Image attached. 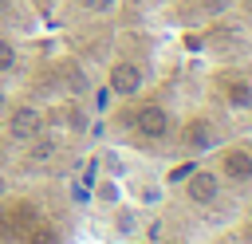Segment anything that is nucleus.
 <instances>
[{
	"instance_id": "7",
	"label": "nucleus",
	"mask_w": 252,
	"mask_h": 244,
	"mask_svg": "<svg viewBox=\"0 0 252 244\" xmlns=\"http://www.w3.org/2000/svg\"><path fill=\"white\" fill-rule=\"evenodd\" d=\"M87 189H91L94 205H102V209H114V205H122V201H126V189H122V181H118V177H110V173H106V177H94Z\"/></svg>"
},
{
	"instance_id": "4",
	"label": "nucleus",
	"mask_w": 252,
	"mask_h": 244,
	"mask_svg": "<svg viewBox=\"0 0 252 244\" xmlns=\"http://www.w3.org/2000/svg\"><path fill=\"white\" fill-rule=\"evenodd\" d=\"M213 146H217V130H213V122L201 118V114L185 118V126H181V150L193 153V157H201V153H209Z\"/></svg>"
},
{
	"instance_id": "21",
	"label": "nucleus",
	"mask_w": 252,
	"mask_h": 244,
	"mask_svg": "<svg viewBox=\"0 0 252 244\" xmlns=\"http://www.w3.org/2000/svg\"><path fill=\"white\" fill-rule=\"evenodd\" d=\"M217 244H240V240H236V236H224V240H217Z\"/></svg>"
},
{
	"instance_id": "20",
	"label": "nucleus",
	"mask_w": 252,
	"mask_h": 244,
	"mask_svg": "<svg viewBox=\"0 0 252 244\" xmlns=\"http://www.w3.org/2000/svg\"><path fill=\"white\" fill-rule=\"evenodd\" d=\"M232 4H240V8H244V12L252 16V0H232Z\"/></svg>"
},
{
	"instance_id": "2",
	"label": "nucleus",
	"mask_w": 252,
	"mask_h": 244,
	"mask_svg": "<svg viewBox=\"0 0 252 244\" xmlns=\"http://www.w3.org/2000/svg\"><path fill=\"white\" fill-rule=\"evenodd\" d=\"M106 83H110V94H118V98H134V94L146 87V71H142L134 59H114L110 71H106Z\"/></svg>"
},
{
	"instance_id": "13",
	"label": "nucleus",
	"mask_w": 252,
	"mask_h": 244,
	"mask_svg": "<svg viewBox=\"0 0 252 244\" xmlns=\"http://www.w3.org/2000/svg\"><path fill=\"white\" fill-rule=\"evenodd\" d=\"M24 244H59V228L51 220H32L24 232Z\"/></svg>"
},
{
	"instance_id": "5",
	"label": "nucleus",
	"mask_w": 252,
	"mask_h": 244,
	"mask_svg": "<svg viewBox=\"0 0 252 244\" xmlns=\"http://www.w3.org/2000/svg\"><path fill=\"white\" fill-rule=\"evenodd\" d=\"M181 189H185V201H189V205H201V209H205V205H213V201L220 197V173H217V169H197V173L185 177Z\"/></svg>"
},
{
	"instance_id": "6",
	"label": "nucleus",
	"mask_w": 252,
	"mask_h": 244,
	"mask_svg": "<svg viewBox=\"0 0 252 244\" xmlns=\"http://www.w3.org/2000/svg\"><path fill=\"white\" fill-rule=\"evenodd\" d=\"M220 177L232 185H248L252 181V150L248 146H224L220 150Z\"/></svg>"
},
{
	"instance_id": "18",
	"label": "nucleus",
	"mask_w": 252,
	"mask_h": 244,
	"mask_svg": "<svg viewBox=\"0 0 252 244\" xmlns=\"http://www.w3.org/2000/svg\"><path fill=\"white\" fill-rule=\"evenodd\" d=\"M102 161H106V169H110V177H122V161L114 157V150H106V157H102Z\"/></svg>"
},
{
	"instance_id": "22",
	"label": "nucleus",
	"mask_w": 252,
	"mask_h": 244,
	"mask_svg": "<svg viewBox=\"0 0 252 244\" xmlns=\"http://www.w3.org/2000/svg\"><path fill=\"white\" fill-rule=\"evenodd\" d=\"M8 8H12V0H0V16H4V12H8Z\"/></svg>"
},
{
	"instance_id": "8",
	"label": "nucleus",
	"mask_w": 252,
	"mask_h": 244,
	"mask_svg": "<svg viewBox=\"0 0 252 244\" xmlns=\"http://www.w3.org/2000/svg\"><path fill=\"white\" fill-rule=\"evenodd\" d=\"M138 228H142V213H138L134 205H114L110 232H114L118 240H134V236H138Z\"/></svg>"
},
{
	"instance_id": "23",
	"label": "nucleus",
	"mask_w": 252,
	"mask_h": 244,
	"mask_svg": "<svg viewBox=\"0 0 252 244\" xmlns=\"http://www.w3.org/2000/svg\"><path fill=\"white\" fill-rule=\"evenodd\" d=\"M244 236H248V244H252V224H248V228H244Z\"/></svg>"
},
{
	"instance_id": "10",
	"label": "nucleus",
	"mask_w": 252,
	"mask_h": 244,
	"mask_svg": "<svg viewBox=\"0 0 252 244\" xmlns=\"http://www.w3.org/2000/svg\"><path fill=\"white\" fill-rule=\"evenodd\" d=\"M59 87H63V91H71V94L79 98V94H87V91H91V79H87V71H83L75 59H63V63H59Z\"/></svg>"
},
{
	"instance_id": "16",
	"label": "nucleus",
	"mask_w": 252,
	"mask_h": 244,
	"mask_svg": "<svg viewBox=\"0 0 252 244\" xmlns=\"http://www.w3.org/2000/svg\"><path fill=\"white\" fill-rule=\"evenodd\" d=\"M114 4L118 0H79V8L91 12V16H106V12H114Z\"/></svg>"
},
{
	"instance_id": "19",
	"label": "nucleus",
	"mask_w": 252,
	"mask_h": 244,
	"mask_svg": "<svg viewBox=\"0 0 252 244\" xmlns=\"http://www.w3.org/2000/svg\"><path fill=\"white\" fill-rule=\"evenodd\" d=\"M8 106V87H4V79H0V110Z\"/></svg>"
},
{
	"instance_id": "3",
	"label": "nucleus",
	"mask_w": 252,
	"mask_h": 244,
	"mask_svg": "<svg viewBox=\"0 0 252 244\" xmlns=\"http://www.w3.org/2000/svg\"><path fill=\"white\" fill-rule=\"evenodd\" d=\"M43 130H47V122H43V110H39V106L24 102V106H12V110H8V138L32 142V138L43 134Z\"/></svg>"
},
{
	"instance_id": "15",
	"label": "nucleus",
	"mask_w": 252,
	"mask_h": 244,
	"mask_svg": "<svg viewBox=\"0 0 252 244\" xmlns=\"http://www.w3.org/2000/svg\"><path fill=\"white\" fill-rule=\"evenodd\" d=\"M16 63H20V51H16V43L0 35V75H8V71H16Z\"/></svg>"
},
{
	"instance_id": "14",
	"label": "nucleus",
	"mask_w": 252,
	"mask_h": 244,
	"mask_svg": "<svg viewBox=\"0 0 252 244\" xmlns=\"http://www.w3.org/2000/svg\"><path fill=\"white\" fill-rule=\"evenodd\" d=\"M134 193H138V201H142V205H158V201H161V185H158L154 177L134 181Z\"/></svg>"
},
{
	"instance_id": "17",
	"label": "nucleus",
	"mask_w": 252,
	"mask_h": 244,
	"mask_svg": "<svg viewBox=\"0 0 252 244\" xmlns=\"http://www.w3.org/2000/svg\"><path fill=\"white\" fill-rule=\"evenodd\" d=\"M197 4H201L205 16H224V12L232 8V0H197Z\"/></svg>"
},
{
	"instance_id": "12",
	"label": "nucleus",
	"mask_w": 252,
	"mask_h": 244,
	"mask_svg": "<svg viewBox=\"0 0 252 244\" xmlns=\"http://www.w3.org/2000/svg\"><path fill=\"white\" fill-rule=\"evenodd\" d=\"M59 118H63V130H71V134H87V110L75 102V98H67L63 106H59Z\"/></svg>"
},
{
	"instance_id": "9",
	"label": "nucleus",
	"mask_w": 252,
	"mask_h": 244,
	"mask_svg": "<svg viewBox=\"0 0 252 244\" xmlns=\"http://www.w3.org/2000/svg\"><path fill=\"white\" fill-rule=\"evenodd\" d=\"M220 94H224L228 106H236V110H252V79H244V75H228V79L220 83Z\"/></svg>"
},
{
	"instance_id": "11",
	"label": "nucleus",
	"mask_w": 252,
	"mask_h": 244,
	"mask_svg": "<svg viewBox=\"0 0 252 244\" xmlns=\"http://www.w3.org/2000/svg\"><path fill=\"white\" fill-rule=\"evenodd\" d=\"M24 146H28V161H32V165H47V161L55 157V150H59V142H55L47 130H43V134H35V138H32V142H24Z\"/></svg>"
},
{
	"instance_id": "1",
	"label": "nucleus",
	"mask_w": 252,
	"mask_h": 244,
	"mask_svg": "<svg viewBox=\"0 0 252 244\" xmlns=\"http://www.w3.org/2000/svg\"><path fill=\"white\" fill-rule=\"evenodd\" d=\"M130 130H134L142 142H165V138H169V110L158 106V102H142V106L130 114Z\"/></svg>"
}]
</instances>
